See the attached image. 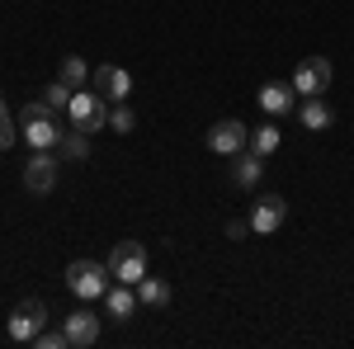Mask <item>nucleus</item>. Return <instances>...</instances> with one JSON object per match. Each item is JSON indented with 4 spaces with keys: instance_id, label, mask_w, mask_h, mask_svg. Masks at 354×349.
Returning <instances> with one entry per match:
<instances>
[{
    "instance_id": "obj_18",
    "label": "nucleus",
    "mask_w": 354,
    "mask_h": 349,
    "mask_svg": "<svg viewBox=\"0 0 354 349\" xmlns=\"http://www.w3.org/2000/svg\"><path fill=\"white\" fill-rule=\"evenodd\" d=\"M133 288H137V302H147V307H165L170 302V283H161V279H147L142 274Z\"/></svg>"
},
{
    "instance_id": "obj_19",
    "label": "nucleus",
    "mask_w": 354,
    "mask_h": 349,
    "mask_svg": "<svg viewBox=\"0 0 354 349\" xmlns=\"http://www.w3.org/2000/svg\"><path fill=\"white\" fill-rule=\"evenodd\" d=\"M62 85H71V90L90 85V66H85L81 57H62Z\"/></svg>"
},
{
    "instance_id": "obj_24",
    "label": "nucleus",
    "mask_w": 354,
    "mask_h": 349,
    "mask_svg": "<svg viewBox=\"0 0 354 349\" xmlns=\"http://www.w3.org/2000/svg\"><path fill=\"white\" fill-rule=\"evenodd\" d=\"M245 232H250V217H245V222H241V217H232V222H227V236H232V241H241Z\"/></svg>"
},
{
    "instance_id": "obj_11",
    "label": "nucleus",
    "mask_w": 354,
    "mask_h": 349,
    "mask_svg": "<svg viewBox=\"0 0 354 349\" xmlns=\"http://www.w3.org/2000/svg\"><path fill=\"white\" fill-rule=\"evenodd\" d=\"M283 217H288V203L279 198V194H265L260 203H255V213H250V232H260V236H270L283 227Z\"/></svg>"
},
{
    "instance_id": "obj_13",
    "label": "nucleus",
    "mask_w": 354,
    "mask_h": 349,
    "mask_svg": "<svg viewBox=\"0 0 354 349\" xmlns=\"http://www.w3.org/2000/svg\"><path fill=\"white\" fill-rule=\"evenodd\" d=\"M104 312H109L113 321H128L137 312V288L133 283H113L109 293H104Z\"/></svg>"
},
{
    "instance_id": "obj_7",
    "label": "nucleus",
    "mask_w": 354,
    "mask_h": 349,
    "mask_svg": "<svg viewBox=\"0 0 354 349\" xmlns=\"http://www.w3.org/2000/svg\"><path fill=\"white\" fill-rule=\"evenodd\" d=\"M245 142H250V128H245L241 118H222V123H213V133H208V151L236 156V151H245Z\"/></svg>"
},
{
    "instance_id": "obj_10",
    "label": "nucleus",
    "mask_w": 354,
    "mask_h": 349,
    "mask_svg": "<svg viewBox=\"0 0 354 349\" xmlns=\"http://www.w3.org/2000/svg\"><path fill=\"white\" fill-rule=\"evenodd\" d=\"M298 90H293V81L283 85V81H270V85H260V109L270 113V118H288L293 109H298Z\"/></svg>"
},
{
    "instance_id": "obj_8",
    "label": "nucleus",
    "mask_w": 354,
    "mask_h": 349,
    "mask_svg": "<svg viewBox=\"0 0 354 349\" xmlns=\"http://www.w3.org/2000/svg\"><path fill=\"white\" fill-rule=\"evenodd\" d=\"M90 85L109 100V104H128V95H133V76L123 71V66H95V76H90Z\"/></svg>"
},
{
    "instance_id": "obj_6",
    "label": "nucleus",
    "mask_w": 354,
    "mask_h": 349,
    "mask_svg": "<svg viewBox=\"0 0 354 349\" xmlns=\"http://www.w3.org/2000/svg\"><path fill=\"white\" fill-rule=\"evenodd\" d=\"M293 90H298L302 100H312V95L330 90V62H326V57H302L298 71H293Z\"/></svg>"
},
{
    "instance_id": "obj_14",
    "label": "nucleus",
    "mask_w": 354,
    "mask_h": 349,
    "mask_svg": "<svg viewBox=\"0 0 354 349\" xmlns=\"http://www.w3.org/2000/svg\"><path fill=\"white\" fill-rule=\"evenodd\" d=\"M279 142H283V133H279V118H270V123L250 128V142H245V151H255V156H274V151H279Z\"/></svg>"
},
{
    "instance_id": "obj_21",
    "label": "nucleus",
    "mask_w": 354,
    "mask_h": 349,
    "mask_svg": "<svg viewBox=\"0 0 354 349\" xmlns=\"http://www.w3.org/2000/svg\"><path fill=\"white\" fill-rule=\"evenodd\" d=\"M71 95H76L71 85H62V81H57V85H48V90H43V104H48V109H57V113H62V109L71 104Z\"/></svg>"
},
{
    "instance_id": "obj_12",
    "label": "nucleus",
    "mask_w": 354,
    "mask_h": 349,
    "mask_svg": "<svg viewBox=\"0 0 354 349\" xmlns=\"http://www.w3.org/2000/svg\"><path fill=\"white\" fill-rule=\"evenodd\" d=\"M66 340H71V349H90L95 340H100V317L90 312V307H81V312H71L66 317Z\"/></svg>"
},
{
    "instance_id": "obj_15",
    "label": "nucleus",
    "mask_w": 354,
    "mask_h": 349,
    "mask_svg": "<svg viewBox=\"0 0 354 349\" xmlns=\"http://www.w3.org/2000/svg\"><path fill=\"white\" fill-rule=\"evenodd\" d=\"M298 118H302V128H312V133H326L335 113L326 109V100H322V95H312V100H302V104H298Z\"/></svg>"
},
{
    "instance_id": "obj_5",
    "label": "nucleus",
    "mask_w": 354,
    "mask_h": 349,
    "mask_svg": "<svg viewBox=\"0 0 354 349\" xmlns=\"http://www.w3.org/2000/svg\"><path fill=\"white\" fill-rule=\"evenodd\" d=\"M48 321H53L48 307H43L38 297H24V302L10 312V340H28V345H33V335H38Z\"/></svg>"
},
{
    "instance_id": "obj_17",
    "label": "nucleus",
    "mask_w": 354,
    "mask_h": 349,
    "mask_svg": "<svg viewBox=\"0 0 354 349\" xmlns=\"http://www.w3.org/2000/svg\"><path fill=\"white\" fill-rule=\"evenodd\" d=\"M57 156H66V161H85V156H90V133L66 128V133H62V142H57Z\"/></svg>"
},
{
    "instance_id": "obj_22",
    "label": "nucleus",
    "mask_w": 354,
    "mask_h": 349,
    "mask_svg": "<svg viewBox=\"0 0 354 349\" xmlns=\"http://www.w3.org/2000/svg\"><path fill=\"white\" fill-rule=\"evenodd\" d=\"M109 128H113V133H133V128H137L133 109H128V104H113L109 109Z\"/></svg>"
},
{
    "instance_id": "obj_3",
    "label": "nucleus",
    "mask_w": 354,
    "mask_h": 349,
    "mask_svg": "<svg viewBox=\"0 0 354 349\" xmlns=\"http://www.w3.org/2000/svg\"><path fill=\"white\" fill-rule=\"evenodd\" d=\"M109 279H113L109 265H100V260H71L66 265V288L81 297V302H100L113 288Z\"/></svg>"
},
{
    "instance_id": "obj_2",
    "label": "nucleus",
    "mask_w": 354,
    "mask_h": 349,
    "mask_svg": "<svg viewBox=\"0 0 354 349\" xmlns=\"http://www.w3.org/2000/svg\"><path fill=\"white\" fill-rule=\"evenodd\" d=\"M66 128H81V133H100V128H109V100L100 95V90H76L71 95V104H66Z\"/></svg>"
},
{
    "instance_id": "obj_25",
    "label": "nucleus",
    "mask_w": 354,
    "mask_h": 349,
    "mask_svg": "<svg viewBox=\"0 0 354 349\" xmlns=\"http://www.w3.org/2000/svg\"><path fill=\"white\" fill-rule=\"evenodd\" d=\"M0 109H5V104H0Z\"/></svg>"
},
{
    "instance_id": "obj_1",
    "label": "nucleus",
    "mask_w": 354,
    "mask_h": 349,
    "mask_svg": "<svg viewBox=\"0 0 354 349\" xmlns=\"http://www.w3.org/2000/svg\"><path fill=\"white\" fill-rule=\"evenodd\" d=\"M19 133L33 151H57V142H62V123H57V109H48L43 100H33V104L19 109Z\"/></svg>"
},
{
    "instance_id": "obj_20",
    "label": "nucleus",
    "mask_w": 354,
    "mask_h": 349,
    "mask_svg": "<svg viewBox=\"0 0 354 349\" xmlns=\"http://www.w3.org/2000/svg\"><path fill=\"white\" fill-rule=\"evenodd\" d=\"M33 345H38V349H71V340H66V326H62V330L43 326V330L33 335Z\"/></svg>"
},
{
    "instance_id": "obj_9",
    "label": "nucleus",
    "mask_w": 354,
    "mask_h": 349,
    "mask_svg": "<svg viewBox=\"0 0 354 349\" xmlns=\"http://www.w3.org/2000/svg\"><path fill=\"white\" fill-rule=\"evenodd\" d=\"M57 185V151H33L24 161V189L28 194H53Z\"/></svg>"
},
{
    "instance_id": "obj_16",
    "label": "nucleus",
    "mask_w": 354,
    "mask_h": 349,
    "mask_svg": "<svg viewBox=\"0 0 354 349\" xmlns=\"http://www.w3.org/2000/svg\"><path fill=\"white\" fill-rule=\"evenodd\" d=\"M260 175H265V156H255V151H236V170H232V180L241 189H255L260 185Z\"/></svg>"
},
{
    "instance_id": "obj_4",
    "label": "nucleus",
    "mask_w": 354,
    "mask_h": 349,
    "mask_svg": "<svg viewBox=\"0 0 354 349\" xmlns=\"http://www.w3.org/2000/svg\"><path fill=\"white\" fill-rule=\"evenodd\" d=\"M104 265H109V274L118 279V283H137V279L147 274V245L142 241H118Z\"/></svg>"
},
{
    "instance_id": "obj_23",
    "label": "nucleus",
    "mask_w": 354,
    "mask_h": 349,
    "mask_svg": "<svg viewBox=\"0 0 354 349\" xmlns=\"http://www.w3.org/2000/svg\"><path fill=\"white\" fill-rule=\"evenodd\" d=\"M15 137H19V118H15L10 109H0V151L15 147Z\"/></svg>"
}]
</instances>
